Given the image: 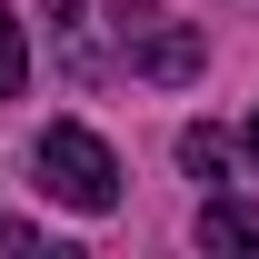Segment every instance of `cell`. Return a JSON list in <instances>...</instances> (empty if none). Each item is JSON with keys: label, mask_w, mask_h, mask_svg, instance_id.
<instances>
[{"label": "cell", "mask_w": 259, "mask_h": 259, "mask_svg": "<svg viewBox=\"0 0 259 259\" xmlns=\"http://www.w3.org/2000/svg\"><path fill=\"white\" fill-rule=\"evenodd\" d=\"M199 249H259V209L249 199H209L199 209Z\"/></svg>", "instance_id": "obj_4"}, {"label": "cell", "mask_w": 259, "mask_h": 259, "mask_svg": "<svg viewBox=\"0 0 259 259\" xmlns=\"http://www.w3.org/2000/svg\"><path fill=\"white\" fill-rule=\"evenodd\" d=\"M30 160H40V190L60 199V209H80V220H100V209L120 199V160H110V140L80 130V120H50Z\"/></svg>", "instance_id": "obj_2"}, {"label": "cell", "mask_w": 259, "mask_h": 259, "mask_svg": "<svg viewBox=\"0 0 259 259\" xmlns=\"http://www.w3.org/2000/svg\"><path fill=\"white\" fill-rule=\"evenodd\" d=\"M249 160H259V110H249Z\"/></svg>", "instance_id": "obj_7"}, {"label": "cell", "mask_w": 259, "mask_h": 259, "mask_svg": "<svg viewBox=\"0 0 259 259\" xmlns=\"http://www.w3.org/2000/svg\"><path fill=\"white\" fill-rule=\"evenodd\" d=\"M180 160H190L199 180H220V169H229V140H220L209 120H199V130H180Z\"/></svg>", "instance_id": "obj_6"}, {"label": "cell", "mask_w": 259, "mask_h": 259, "mask_svg": "<svg viewBox=\"0 0 259 259\" xmlns=\"http://www.w3.org/2000/svg\"><path fill=\"white\" fill-rule=\"evenodd\" d=\"M150 20H160L150 0H50V50L70 80H110V70H130V40Z\"/></svg>", "instance_id": "obj_1"}, {"label": "cell", "mask_w": 259, "mask_h": 259, "mask_svg": "<svg viewBox=\"0 0 259 259\" xmlns=\"http://www.w3.org/2000/svg\"><path fill=\"white\" fill-rule=\"evenodd\" d=\"M20 80H30V40H20V20L0 10V100H20Z\"/></svg>", "instance_id": "obj_5"}, {"label": "cell", "mask_w": 259, "mask_h": 259, "mask_svg": "<svg viewBox=\"0 0 259 259\" xmlns=\"http://www.w3.org/2000/svg\"><path fill=\"white\" fill-rule=\"evenodd\" d=\"M199 50H209V40H199L190 20H150V30L130 40V80H190Z\"/></svg>", "instance_id": "obj_3"}]
</instances>
